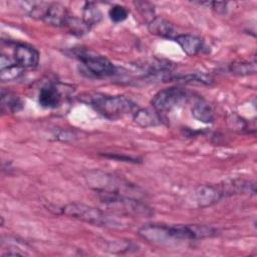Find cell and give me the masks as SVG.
<instances>
[{"mask_svg": "<svg viewBox=\"0 0 257 257\" xmlns=\"http://www.w3.org/2000/svg\"><path fill=\"white\" fill-rule=\"evenodd\" d=\"M138 234L144 240L159 246H173L185 241L212 237L216 230L204 225H165L147 224L142 226Z\"/></svg>", "mask_w": 257, "mask_h": 257, "instance_id": "1", "label": "cell"}, {"mask_svg": "<svg viewBox=\"0 0 257 257\" xmlns=\"http://www.w3.org/2000/svg\"><path fill=\"white\" fill-rule=\"evenodd\" d=\"M84 178L88 187L97 194L103 193L138 199L143 193L142 190L134 184L100 170L89 171L85 174Z\"/></svg>", "mask_w": 257, "mask_h": 257, "instance_id": "2", "label": "cell"}, {"mask_svg": "<svg viewBox=\"0 0 257 257\" xmlns=\"http://www.w3.org/2000/svg\"><path fill=\"white\" fill-rule=\"evenodd\" d=\"M79 99L110 119L121 117L136 109V103L122 95H106L98 92L84 93Z\"/></svg>", "mask_w": 257, "mask_h": 257, "instance_id": "3", "label": "cell"}, {"mask_svg": "<svg viewBox=\"0 0 257 257\" xmlns=\"http://www.w3.org/2000/svg\"><path fill=\"white\" fill-rule=\"evenodd\" d=\"M60 213L70 218L94 225L106 228L120 229L124 225L121 220H117L111 214H108L100 209L81 204V203H69L59 209Z\"/></svg>", "mask_w": 257, "mask_h": 257, "instance_id": "4", "label": "cell"}, {"mask_svg": "<svg viewBox=\"0 0 257 257\" xmlns=\"http://www.w3.org/2000/svg\"><path fill=\"white\" fill-rule=\"evenodd\" d=\"M103 205L115 214L132 216H151L153 211L137 198L98 193Z\"/></svg>", "mask_w": 257, "mask_h": 257, "instance_id": "5", "label": "cell"}, {"mask_svg": "<svg viewBox=\"0 0 257 257\" xmlns=\"http://www.w3.org/2000/svg\"><path fill=\"white\" fill-rule=\"evenodd\" d=\"M72 53L93 76L106 77L116 72V67L106 57L85 48H74Z\"/></svg>", "mask_w": 257, "mask_h": 257, "instance_id": "6", "label": "cell"}, {"mask_svg": "<svg viewBox=\"0 0 257 257\" xmlns=\"http://www.w3.org/2000/svg\"><path fill=\"white\" fill-rule=\"evenodd\" d=\"M192 97V93L184 88L169 87L158 91L151 103L159 112H168L185 105Z\"/></svg>", "mask_w": 257, "mask_h": 257, "instance_id": "7", "label": "cell"}, {"mask_svg": "<svg viewBox=\"0 0 257 257\" xmlns=\"http://www.w3.org/2000/svg\"><path fill=\"white\" fill-rule=\"evenodd\" d=\"M72 90L71 86L60 83H48L40 88L38 102L44 108L60 106L63 98Z\"/></svg>", "mask_w": 257, "mask_h": 257, "instance_id": "8", "label": "cell"}, {"mask_svg": "<svg viewBox=\"0 0 257 257\" xmlns=\"http://www.w3.org/2000/svg\"><path fill=\"white\" fill-rule=\"evenodd\" d=\"M223 197H230L234 195H249L254 196L256 193L255 184L244 179H227L218 185Z\"/></svg>", "mask_w": 257, "mask_h": 257, "instance_id": "9", "label": "cell"}, {"mask_svg": "<svg viewBox=\"0 0 257 257\" xmlns=\"http://www.w3.org/2000/svg\"><path fill=\"white\" fill-rule=\"evenodd\" d=\"M194 196L198 206L202 208L213 206L224 198L218 185H200L196 188Z\"/></svg>", "mask_w": 257, "mask_h": 257, "instance_id": "10", "label": "cell"}, {"mask_svg": "<svg viewBox=\"0 0 257 257\" xmlns=\"http://www.w3.org/2000/svg\"><path fill=\"white\" fill-rule=\"evenodd\" d=\"M14 60L23 68L36 67L39 62V52L28 44L19 43L14 49Z\"/></svg>", "mask_w": 257, "mask_h": 257, "instance_id": "11", "label": "cell"}, {"mask_svg": "<svg viewBox=\"0 0 257 257\" xmlns=\"http://www.w3.org/2000/svg\"><path fill=\"white\" fill-rule=\"evenodd\" d=\"M148 29L151 34L162 38L174 39L177 36L174 25L162 17L156 16L153 20H151L148 24Z\"/></svg>", "mask_w": 257, "mask_h": 257, "instance_id": "12", "label": "cell"}, {"mask_svg": "<svg viewBox=\"0 0 257 257\" xmlns=\"http://www.w3.org/2000/svg\"><path fill=\"white\" fill-rule=\"evenodd\" d=\"M174 40L189 56L197 55L204 46V41L200 37L192 34H177Z\"/></svg>", "mask_w": 257, "mask_h": 257, "instance_id": "13", "label": "cell"}, {"mask_svg": "<svg viewBox=\"0 0 257 257\" xmlns=\"http://www.w3.org/2000/svg\"><path fill=\"white\" fill-rule=\"evenodd\" d=\"M134 120L143 127L157 126L163 123V118L158 110L152 108H140L134 112Z\"/></svg>", "mask_w": 257, "mask_h": 257, "instance_id": "14", "label": "cell"}, {"mask_svg": "<svg viewBox=\"0 0 257 257\" xmlns=\"http://www.w3.org/2000/svg\"><path fill=\"white\" fill-rule=\"evenodd\" d=\"M68 16L69 15L67 10L63 5L59 3H49L46 13L43 17V21L51 26L63 27Z\"/></svg>", "mask_w": 257, "mask_h": 257, "instance_id": "15", "label": "cell"}, {"mask_svg": "<svg viewBox=\"0 0 257 257\" xmlns=\"http://www.w3.org/2000/svg\"><path fill=\"white\" fill-rule=\"evenodd\" d=\"M23 108V101L12 91L1 90V111L3 113H15Z\"/></svg>", "mask_w": 257, "mask_h": 257, "instance_id": "16", "label": "cell"}, {"mask_svg": "<svg viewBox=\"0 0 257 257\" xmlns=\"http://www.w3.org/2000/svg\"><path fill=\"white\" fill-rule=\"evenodd\" d=\"M169 81H177L182 83H190V84H203V85H211L214 81L213 77L210 74H206L204 72H193L187 74H172Z\"/></svg>", "mask_w": 257, "mask_h": 257, "instance_id": "17", "label": "cell"}, {"mask_svg": "<svg viewBox=\"0 0 257 257\" xmlns=\"http://www.w3.org/2000/svg\"><path fill=\"white\" fill-rule=\"evenodd\" d=\"M192 115L203 123H212L214 121V111L212 107L202 99H196L192 106Z\"/></svg>", "mask_w": 257, "mask_h": 257, "instance_id": "18", "label": "cell"}, {"mask_svg": "<svg viewBox=\"0 0 257 257\" xmlns=\"http://www.w3.org/2000/svg\"><path fill=\"white\" fill-rule=\"evenodd\" d=\"M20 4L21 8L28 16L41 20H43V17L49 5V3L42 1H24Z\"/></svg>", "mask_w": 257, "mask_h": 257, "instance_id": "19", "label": "cell"}, {"mask_svg": "<svg viewBox=\"0 0 257 257\" xmlns=\"http://www.w3.org/2000/svg\"><path fill=\"white\" fill-rule=\"evenodd\" d=\"M102 13L100 9L92 2H85L82 8V20L89 26H93L100 22Z\"/></svg>", "mask_w": 257, "mask_h": 257, "instance_id": "20", "label": "cell"}, {"mask_svg": "<svg viewBox=\"0 0 257 257\" xmlns=\"http://www.w3.org/2000/svg\"><path fill=\"white\" fill-rule=\"evenodd\" d=\"M63 27L72 35L74 36H83L86 34L90 27L81 19L73 16H68Z\"/></svg>", "mask_w": 257, "mask_h": 257, "instance_id": "21", "label": "cell"}, {"mask_svg": "<svg viewBox=\"0 0 257 257\" xmlns=\"http://www.w3.org/2000/svg\"><path fill=\"white\" fill-rule=\"evenodd\" d=\"M227 125L228 127L238 134H244V133H250V128H253L255 131V127H251L250 122H248L245 118L241 117L237 113H230L227 116Z\"/></svg>", "mask_w": 257, "mask_h": 257, "instance_id": "22", "label": "cell"}, {"mask_svg": "<svg viewBox=\"0 0 257 257\" xmlns=\"http://www.w3.org/2000/svg\"><path fill=\"white\" fill-rule=\"evenodd\" d=\"M229 70L235 75H249L256 72V62L254 61H234L229 65Z\"/></svg>", "mask_w": 257, "mask_h": 257, "instance_id": "23", "label": "cell"}, {"mask_svg": "<svg viewBox=\"0 0 257 257\" xmlns=\"http://www.w3.org/2000/svg\"><path fill=\"white\" fill-rule=\"evenodd\" d=\"M24 68L14 63L8 67L0 69V78L2 81H12L18 79L23 74Z\"/></svg>", "mask_w": 257, "mask_h": 257, "instance_id": "24", "label": "cell"}, {"mask_svg": "<svg viewBox=\"0 0 257 257\" xmlns=\"http://www.w3.org/2000/svg\"><path fill=\"white\" fill-rule=\"evenodd\" d=\"M137 10L142 14L143 17H145L146 19L149 20V22L151 20H153L156 16H155V7L152 3L148 2V1H136L134 2Z\"/></svg>", "mask_w": 257, "mask_h": 257, "instance_id": "25", "label": "cell"}, {"mask_svg": "<svg viewBox=\"0 0 257 257\" xmlns=\"http://www.w3.org/2000/svg\"><path fill=\"white\" fill-rule=\"evenodd\" d=\"M108 16H109V18H110V20L112 22L118 23V22H121V21H123V20H125L127 18L128 11L123 6L113 5L108 10Z\"/></svg>", "mask_w": 257, "mask_h": 257, "instance_id": "26", "label": "cell"}, {"mask_svg": "<svg viewBox=\"0 0 257 257\" xmlns=\"http://www.w3.org/2000/svg\"><path fill=\"white\" fill-rule=\"evenodd\" d=\"M200 4H206L208 6H210L215 12L219 13V14H225L227 11V2H200Z\"/></svg>", "mask_w": 257, "mask_h": 257, "instance_id": "27", "label": "cell"}, {"mask_svg": "<svg viewBox=\"0 0 257 257\" xmlns=\"http://www.w3.org/2000/svg\"><path fill=\"white\" fill-rule=\"evenodd\" d=\"M105 158L111 159V160H115V161H119V162H126V163H140V160L136 159V158H132V157H127V156H122V155H117V154H103L102 155Z\"/></svg>", "mask_w": 257, "mask_h": 257, "instance_id": "28", "label": "cell"}, {"mask_svg": "<svg viewBox=\"0 0 257 257\" xmlns=\"http://www.w3.org/2000/svg\"><path fill=\"white\" fill-rule=\"evenodd\" d=\"M56 140L62 141V142H67V141H73L74 139H76V135L73 132L70 131H60L59 134L56 135L55 137Z\"/></svg>", "mask_w": 257, "mask_h": 257, "instance_id": "29", "label": "cell"}, {"mask_svg": "<svg viewBox=\"0 0 257 257\" xmlns=\"http://www.w3.org/2000/svg\"><path fill=\"white\" fill-rule=\"evenodd\" d=\"M14 63H16L15 60H14V59H11L9 56L4 55V54H2V55L0 56V69H3V68H5V67H8V66H10V65H12V64H14Z\"/></svg>", "mask_w": 257, "mask_h": 257, "instance_id": "30", "label": "cell"}, {"mask_svg": "<svg viewBox=\"0 0 257 257\" xmlns=\"http://www.w3.org/2000/svg\"><path fill=\"white\" fill-rule=\"evenodd\" d=\"M24 255H27L25 252H20L18 250H9L5 253L2 254V257H8V256H24Z\"/></svg>", "mask_w": 257, "mask_h": 257, "instance_id": "31", "label": "cell"}]
</instances>
